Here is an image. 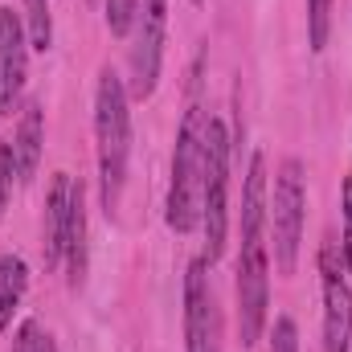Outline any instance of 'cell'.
<instances>
[{"label":"cell","mask_w":352,"mask_h":352,"mask_svg":"<svg viewBox=\"0 0 352 352\" xmlns=\"http://www.w3.org/2000/svg\"><path fill=\"white\" fill-rule=\"evenodd\" d=\"M102 8H107V29H111V37H127V33L135 29V8H140V0H102Z\"/></svg>","instance_id":"16"},{"label":"cell","mask_w":352,"mask_h":352,"mask_svg":"<svg viewBox=\"0 0 352 352\" xmlns=\"http://www.w3.org/2000/svg\"><path fill=\"white\" fill-rule=\"evenodd\" d=\"M37 352H58V344H54V336H50V332H41V336H37Z\"/></svg>","instance_id":"21"},{"label":"cell","mask_w":352,"mask_h":352,"mask_svg":"<svg viewBox=\"0 0 352 352\" xmlns=\"http://www.w3.org/2000/svg\"><path fill=\"white\" fill-rule=\"evenodd\" d=\"M192 4H205V0H192Z\"/></svg>","instance_id":"22"},{"label":"cell","mask_w":352,"mask_h":352,"mask_svg":"<svg viewBox=\"0 0 352 352\" xmlns=\"http://www.w3.org/2000/svg\"><path fill=\"white\" fill-rule=\"evenodd\" d=\"M29 291V263L21 254H0V336L12 328V316L21 311Z\"/></svg>","instance_id":"13"},{"label":"cell","mask_w":352,"mask_h":352,"mask_svg":"<svg viewBox=\"0 0 352 352\" xmlns=\"http://www.w3.org/2000/svg\"><path fill=\"white\" fill-rule=\"evenodd\" d=\"M62 266H66L70 287L78 291V287L87 283V192H82V180L74 184V201H70V226H66V254H62Z\"/></svg>","instance_id":"12"},{"label":"cell","mask_w":352,"mask_h":352,"mask_svg":"<svg viewBox=\"0 0 352 352\" xmlns=\"http://www.w3.org/2000/svg\"><path fill=\"white\" fill-rule=\"evenodd\" d=\"M37 336H41V328H37L33 320H25V324L16 328V340H12V352H37Z\"/></svg>","instance_id":"20"},{"label":"cell","mask_w":352,"mask_h":352,"mask_svg":"<svg viewBox=\"0 0 352 352\" xmlns=\"http://www.w3.org/2000/svg\"><path fill=\"white\" fill-rule=\"evenodd\" d=\"M266 156H250V173L242 188V246H238V278H234V299H238V336L242 349H254L266 328V307H270V242H266Z\"/></svg>","instance_id":"1"},{"label":"cell","mask_w":352,"mask_h":352,"mask_svg":"<svg viewBox=\"0 0 352 352\" xmlns=\"http://www.w3.org/2000/svg\"><path fill=\"white\" fill-rule=\"evenodd\" d=\"M25 37H29V50L45 54L54 45V16H50V0H25Z\"/></svg>","instance_id":"14"},{"label":"cell","mask_w":352,"mask_h":352,"mask_svg":"<svg viewBox=\"0 0 352 352\" xmlns=\"http://www.w3.org/2000/svg\"><path fill=\"white\" fill-rule=\"evenodd\" d=\"M340 217H344V234H340V263L352 274V176L340 180Z\"/></svg>","instance_id":"17"},{"label":"cell","mask_w":352,"mask_h":352,"mask_svg":"<svg viewBox=\"0 0 352 352\" xmlns=\"http://www.w3.org/2000/svg\"><path fill=\"white\" fill-rule=\"evenodd\" d=\"M205 111L192 98L180 115L173 148V176H168V201L164 221L173 234H192L201 226V176H205Z\"/></svg>","instance_id":"3"},{"label":"cell","mask_w":352,"mask_h":352,"mask_svg":"<svg viewBox=\"0 0 352 352\" xmlns=\"http://www.w3.org/2000/svg\"><path fill=\"white\" fill-rule=\"evenodd\" d=\"M74 184H78V180H74L70 173H54V180H50V192H45V234H41V254H45V266H62Z\"/></svg>","instance_id":"10"},{"label":"cell","mask_w":352,"mask_h":352,"mask_svg":"<svg viewBox=\"0 0 352 352\" xmlns=\"http://www.w3.org/2000/svg\"><path fill=\"white\" fill-rule=\"evenodd\" d=\"M12 176H16V160H12V144L0 140V221L8 213V201H12Z\"/></svg>","instance_id":"18"},{"label":"cell","mask_w":352,"mask_h":352,"mask_svg":"<svg viewBox=\"0 0 352 352\" xmlns=\"http://www.w3.org/2000/svg\"><path fill=\"white\" fill-rule=\"evenodd\" d=\"M94 156H98L102 209L107 217H115L127 184V160H131V94L115 66H102L94 82Z\"/></svg>","instance_id":"2"},{"label":"cell","mask_w":352,"mask_h":352,"mask_svg":"<svg viewBox=\"0 0 352 352\" xmlns=\"http://www.w3.org/2000/svg\"><path fill=\"white\" fill-rule=\"evenodd\" d=\"M270 352H299V328L291 316L274 320V336H270Z\"/></svg>","instance_id":"19"},{"label":"cell","mask_w":352,"mask_h":352,"mask_svg":"<svg viewBox=\"0 0 352 352\" xmlns=\"http://www.w3.org/2000/svg\"><path fill=\"white\" fill-rule=\"evenodd\" d=\"M332 37V0H307V41L316 54L328 50Z\"/></svg>","instance_id":"15"},{"label":"cell","mask_w":352,"mask_h":352,"mask_svg":"<svg viewBox=\"0 0 352 352\" xmlns=\"http://www.w3.org/2000/svg\"><path fill=\"white\" fill-rule=\"evenodd\" d=\"M184 352H221V307L205 258L184 266Z\"/></svg>","instance_id":"6"},{"label":"cell","mask_w":352,"mask_h":352,"mask_svg":"<svg viewBox=\"0 0 352 352\" xmlns=\"http://www.w3.org/2000/svg\"><path fill=\"white\" fill-rule=\"evenodd\" d=\"M303 209H307V176L295 156H287L274 176V192L266 205V221L274 234V266L278 274H295L299 266V246H303Z\"/></svg>","instance_id":"5"},{"label":"cell","mask_w":352,"mask_h":352,"mask_svg":"<svg viewBox=\"0 0 352 352\" xmlns=\"http://www.w3.org/2000/svg\"><path fill=\"white\" fill-rule=\"evenodd\" d=\"M201 230H205V263H221L230 238V127L209 115L205 119V176H201Z\"/></svg>","instance_id":"4"},{"label":"cell","mask_w":352,"mask_h":352,"mask_svg":"<svg viewBox=\"0 0 352 352\" xmlns=\"http://www.w3.org/2000/svg\"><path fill=\"white\" fill-rule=\"evenodd\" d=\"M135 45H131V94L152 98L164 66V33H168V0H140L135 8Z\"/></svg>","instance_id":"7"},{"label":"cell","mask_w":352,"mask_h":352,"mask_svg":"<svg viewBox=\"0 0 352 352\" xmlns=\"http://www.w3.org/2000/svg\"><path fill=\"white\" fill-rule=\"evenodd\" d=\"M29 78V37L21 12L0 4V115H12Z\"/></svg>","instance_id":"9"},{"label":"cell","mask_w":352,"mask_h":352,"mask_svg":"<svg viewBox=\"0 0 352 352\" xmlns=\"http://www.w3.org/2000/svg\"><path fill=\"white\" fill-rule=\"evenodd\" d=\"M349 270L336 254V242L320 246V291H324V336L320 352H349L352 349V287Z\"/></svg>","instance_id":"8"},{"label":"cell","mask_w":352,"mask_h":352,"mask_svg":"<svg viewBox=\"0 0 352 352\" xmlns=\"http://www.w3.org/2000/svg\"><path fill=\"white\" fill-rule=\"evenodd\" d=\"M41 152H45V111L41 102H25L16 135H12V160H16V180H33L41 168Z\"/></svg>","instance_id":"11"}]
</instances>
